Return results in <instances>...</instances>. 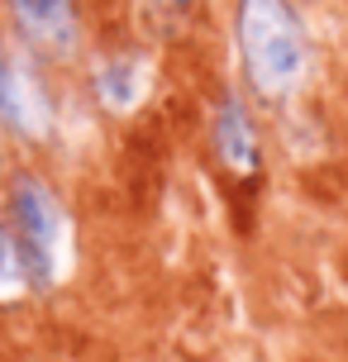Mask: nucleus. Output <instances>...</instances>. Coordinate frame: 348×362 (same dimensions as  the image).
Returning a JSON list of instances; mask_svg holds the SVG:
<instances>
[{
	"label": "nucleus",
	"mask_w": 348,
	"mask_h": 362,
	"mask_svg": "<svg viewBox=\"0 0 348 362\" xmlns=\"http://www.w3.org/2000/svg\"><path fill=\"white\" fill-rule=\"evenodd\" d=\"M148 67L139 57H110L105 67H95V95L110 110H134L148 95Z\"/></svg>",
	"instance_id": "423d86ee"
},
{
	"label": "nucleus",
	"mask_w": 348,
	"mask_h": 362,
	"mask_svg": "<svg viewBox=\"0 0 348 362\" xmlns=\"http://www.w3.org/2000/svg\"><path fill=\"white\" fill-rule=\"evenodd\" d=\"M186 5H191V0H139V10H144V19L153 24V29H158V34H172V29L182 24Z\"/></svg>",
	"instance_id": "6e6552de"
},
{
	"label": "nucleus",
	"mask_w": 348,
	"mask_h": 362,
	"mask_svg": "<svg viewBox=\"0 0 348 362\" xmlns=\"http://www.w3.org/2000/svg\"><path fill=\"white\" fill-rule=\"evenodd\" d=\"M0 124H10L19 139L53 134V100H48L38 72L15 53H0Z\"/></svg>",
	"instance_id": "7ed1b4c3"
},
{
	"label": "nucleus",
	"mask_w": 348,
	"mask_h": 362,
	"mask_svg": "<svg viewBox=\"0 0 348 362\" xmlns=\"http://www.w3.org/2000/svg\"><path fill=\"white\" fill-rule=\"evenodd\" d=\"M215 153L224 158L229 172H253L257 167V134H253V119L238 95H224L220 100V115H215Z\"/></svg>",
	"instance_id": "39448f33"
},
{
	"label": "nucleus",
	"mask_w": 348,
	"mask_h": 362,
	"mask_svg": "<svg viewBox=\"0 0 348 362\" xmlns=\"http://www.w3.org/2000/svg\"><path fill=\"white\" fill-rule=\"evenodd\" d=\"M15 5L19 34L34 43L38 53L67 57L76 48V10L72 0H10Z\"/></svg>",
	"instance_id": "20e7f679"
},
{
	"label": "nucleus",
	"mask_w": 348,
	"mask_h": 362,
	"mask_svg": "<svg viewBox=\"0 0 348 362\" xmlns=\"http://www.w3.org/2000/svg\"><path fill=\"white\" fill-rule=\"evenodd\" d=\"M10 219H15V243L24 253L29 281L34 286L62 281L67 257H72V219L62 210L57 191L38 177H15V186H10Z\"/></svg>",
	"instance_id": "f03ea898"
},
{
	"label": "nucleus",
	"mask_w": 348,
	"mask_h": 362,
	"mask_svg": "<svg viewBox=\"0 0 348 362\" xmlns=\"http://www.w3.org/2000/svg\"><path fill=\"white\" fill-rule=\"evenodd\" d=\"M238 57L262 100H286L311 67L306 24L291 10V0H238L234 15Z\"/></svg>",
	"instance_id": "f257e3e1"
},
{
	"label": "nucleus",
	"mask_w": 348,
	"mask_h": 362,
	"mask_svg": "<svg viewBox=\"0 0 348 362\" xmlns=\"http://www.w3.org/2000/svg\"><path fill=\"white\" fill-rule=\"evenodd\" d=\"M29 286H34V281H29V267H24V253H19L15 234L0 229V300H15V296H24Z\"/></svg>",
	"instance_id": "0eeeda50"
}]
</instances>
